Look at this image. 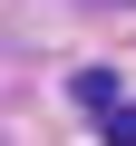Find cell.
I'll list each match as a JSON object with an SVG mask.
<instances>
[{"label": "cell", "instance_id": "cell-1", "mask_svg": "<svg viewBox=\"0 0 136 146\" xmlns=\"http://www.w3.org/2000/svg\"><path fill=\"white\" fill-rule=\"evenodd\" d=\"M97 136H107V146H136V98H107V107H97Z\"/></svg>", "mask_w": 136, "mask_h": 146}]
</instances>
